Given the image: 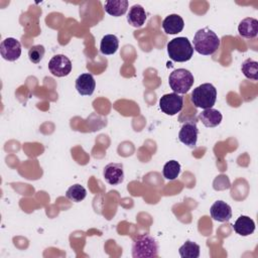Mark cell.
I'll list each match as a JSON object with an SVG mask.
<instances>
[{
  "instance_id": "1",
  "label": "cell",
  "mask_w": 258,
  "mask_h": 258,
  "mask_svg": "<svg viewBox=\"0 0 258 258\" xmlns=\"http://www.w3.org/2000/svg\"><path fill=\"white\" fill-rule=\"evenodd\" d=\"M220 38L208 27L199 29L194 36V49L203 55H211L220 47Z\"/></svg>"
},
{
  "instance_id": "2",
  "label": "cell",
  "mask_w": 258,
  "mask_h": 258,
  "mask_svg": "<svg viewBox=\"0 0 258 258\" xmlns=\"http://www.w3.org/2000/svg\"><path fill=\"white\" fill-rule=\"evenodd\" d=\"M132 256L134 258H151L158 256V243L148 234L133 239Z\"/></svg>"
},
{
  "instance_id": "3",
  "label": "cell",
  "mask_w": 258,
  "mask_h": 258,
  "mask_svg": "<svg viewBox=\"0 0 258 258\" xmlns=\"http://www.w3.org/2000/svg\"><path fill=\"white\" fill-rule=\"evenodd\" d=\"M166 48L169 58L177 62L187 61L194 54V47L186 37H176L169 40Z\"/></svg>"
},
{
  "instance_id": "4",
  "label": "cell",
  "mask_w": 258,
  "mask_h": 258,
  "mask_svg": "<svg viewBox=\"0 0 258 258\" xmlns=\"http://www.w3.org/2000/svg\"><path fill=\"white\" fill-rule=\"evenodd\" d=\"M190 100L197 108H212L217 100V90L210 83L202 84L192 90Z\"/></svg>"
},
{
  "instance_id": "5",
  "label": "cell",
  "mask_w": 258,
  "mask_h": 258,
  "mask_svg": "<svg viewBox=\"0 0 258 258\" xmlns=\"http://www.w3.org/2000/svg\"><path fill=\"white\" fill-rule=\"evenodd\" d=\"M195 79L192 74L185 69H177L173 71L168 78L170 88L176 94H186L194 85Z\"/></svg>"
},
{
  "instance_id": "6",
  "label": "cell",
  "mask_w": 258,
  "mask_h": 258,
  "mask_svg": "<svg viewBox=\"0 0 258 258\" xmlns=\"http://www.w3.org/2000/svg\"><path fill=\"white\" fill-rule=\"evenodd\" d=\"M183 106V98L176 93H169L163 95L159 99L160 110L169 116H173L181 111Z\"/></svg>"
},
{
  "instance_id": "7",
  "label": "cell",
  "mask_w": 258,
  "mask_h": 258,
  "mask_svg": "<svg viewBox=\"0 0 258 258\" xmlns=\"http://www.w3.org/2000/svg\"><path fill=\"white\" fill-rule=\"evenodd\" d=\"M198 135L199 129L197 126V119L190 118L182 124L178 132V139L184 145L194 148L197 145Z\"/></svg>"
},
{
  "instance_id": "8",
  "label": "cell",
  "mask_w": 258,
  "mask_h": 258,
  "mask_svg": "<svg viewBox=\"0 0 258 258\" xmlns=\"http://www.w3.org/2000/svg\"><path fill=\"white\" fill-rule=\"evenodd\" d=\"M72 61L63 54H56L52 56L48 62L49 72L55 77H66L72 72Z\"/></svg>"
},
{
  "instance_id": "9",
  "label": "cell",
  "mask_w": 258,
  "mask_h": 258,
  "mask_svg": "<svg viewBox=\"0 0 258 258\" xmlns=\"http://www.w3.org/2000/svg\"><path fill=\"white\" fill-rule=\"evenodd\" d=\"M0 53L4 59L15 61L21 55V44L17 39L7 37L0 43Z\"/></svg>"
},
{
  "instance_id": "10",
  "label": "cell",
  "mask_w": 258,
  "mask_h": 258,
  "mask_svg": "<svg viewBox=\"0 0 258 258\" xmlns=\"http://www.w3.org/2000/svg\"><path fill=\"white\" fill-rule=\"evenodd\" d=\"M103 175L109 184L117 185L124 180L123 165L121 163H109L105 166Z\"/></svg>"
},
{
  "instance_id": "11",
  "label": "cell",
  "mask_w": 258,
  "mask_h": 258,
  "mask_svg": "<svg viewBox=\"0 0 258 258\" xmlns=\"http://www.w3.org/2000/svg\"><path fill=\"white\" fill-rule=\"evenodd\" d=\"M210 213L212 218L215 221H218L221 223L228 222L232 218L231 207L226 202H223V201L215 202L210 209Z\"/></svg>"
},
{
  "instance_id": "12",
  "label": "cell",
  "mask_w": 258,
  "mask_h": 258,
  "mask_svg": "<svg viewBox=\"0 0 258 258\" xmlns=\"http://www.w3.org/2000/svg\"><path fill=\"white\" fill-rule=\"evenodd\" d=\"M96 88V82L91 74H82L76 80V89L82 96H91Z\"/></svg>"
},
{
  "instance_id": "13",
  "label": "cell",
  "mask_w": 258,
  "mask_h": 258,
  "mask_svg": "<svg viewBox=\"0 0 258 258\" xmlns=\"http://www.w3.org/2000/svg\"><path fill=\"white\" fill-rule=\"evenodd\" d=\"M184 27V21L178 14H170L162 21V28L166 34H177Z\"/></svg>"
},
{
  "instance_id": "14",
  "label": "cell",
  "mask_w": 258,
  "mask_h": 258,
  "mask_svg": "<svg viewBox=\"0 0 258 258\" xmlns=\"http://www.w3.org/2000/svg\"><path fill=\"white\" fill-rule=\"evenodd\" d=\"M146 18H147L146 12L144 8L139 4L133 5L129 9V12L127 14L128 23L135 28L142 27L146 21Z\"/></svg>"
},
{
  "instance_id": "15",
  "label": "cell",
  "mask_w": 258,
  "mask_h": 258,
  "mask_svg": "<svg viewBox=\"0 0 258 258\" xmlns=\"http://www.w3.org/2000/svg\"><path fill=\"white\" fill-rule=\"evenodd\" d=\"M239 34L244 38H254L258 34V20L253 17L244 18L238 26Z\"/></svg>"
},
{
  "instance_id": "16",
  "label": "cell",
  "mask_w": 258,
  "mask_h": 258,
  "mask_svg": "<svg viewBox=\"0 0 258 258\" xmlns=\"http://www.w3.org/2000/svg\"><path fill=\"white\" fill-rule=\"evenodd\" d=\"M199 119L202 121V123L206 127L213 128V127L218 126L221 123L223 116L220 111L213 109V108H209V109H204L200 113Z\"/></svg>"
},
{
  "instance_id": "17",
  "label": "cell",
  "mask_w": 258,
  "mask_h": 258,
  "mask_svg": "<svg viewBox=\"0 0 258 258\" xmlns=\"http://www.w3.org/2000/svg\"><path fill=\"white\" fill-rule=\"evenodd\" d=\"M234 231L240 236H249L255 231V223L248 216H240L234 226Z\"/></svg>"
},
{
  "instance_id": "18",
  "label": "cell",
  "mask_w": 258,
  "mask_h": 258,
  "mask_svg": "<svg viewBox=\"0 0 258 258\" xmlns=\"http://www.w3.org/2000/svg\"><path fill=\"white\" fill-rule=\"evenodd\" d=\"M105 11L115 17H119L126 13L128 9L127 0H109L104 3Z\"/></svg>"
},
{
  "instance_id": "19",
  "label": "cell",
  "mask_w": 258,
  "mask_h": 258,
  "mask_svg": "<svg viewBox=\"0 0 258 258\" xmlns=\"http://www.w3.org/2000/svg\"><path fill=\"white\" fill-rule=\"evenodd\" d=\"M119 47V40L114 34H107L101 39L100 51L103 54L110 55L114 54Z\"/></svg>"
},
{
  "instance_id": "20",
  "label": "cell",
  "mask_w": 258,
  "mask_h": 258,
  "mask_svg": "<svg viewBox=\"0 0 258 258\" xmlns=\"http://www.w3.org/2000/svg\"><path fill=\"white\" fill-rule=\"evenodd\" d=\"M241 71L243 75L252 81L258 80V62L252 58H247L243 61L241 66Z\"/></svg>"
},
{
  "instance_id": "21",
  "label": "cell",
  "mask_w": 258,
  "mask_h": 258,
  "mask_svg": "<svg viewBox=\"0 0 258 258\" xmlns=\"http://www.w3.org/2000/svg\"><path fill=\"white\" fill-rule=\"evenodd\" d=\"M178 253L182 258H198L200 256V246L191 241H186L179 247Z\"/></svg>"
},
{
  "instance_id": "22",
  "label": "cell",
  "mask_w": 258,
  "mask_h": 258,
  "mask_svg": "<svg viewBox=\"0 0 258 258\" xmlns=\"http://www.w3.org/2000/svg\"><path fill=\"white\" fill-rule=\"evenodd\" d=\"M86 196H87L86 188L79 183H76L70 186L66 192V197L75 203H79L83 201L86 198Z\"/></svg>"
},
{
  "instance_id": "23",
  "label": "cell",
  "mask_w": 258,
  "mask_h": 258,
  "mask_svg": "<svg viewBox=\"0 0 258 258\" xmlns=\"http://www.w3.org/2000/svg\"><path fill=\"white\" fill-rule=\"evenodd\" d=\"M180 172V164L176 160H169L163 166V176L168 180H174Z\"/></svg>"
},
{
  "instance_id": "24",
  "label": "cell",
  "mask_w": 258,
  "mask_h": 258,
  "mask_svg": "<svg viewBox=\"0 0 258 258\" xmlns=\"http://www.w3.org/2000/svg\"><path fill=\"white\" fill-rule=\"evenodd\" d=\"M45 49L44 46L41 44H37V45H33L32 47L29 48L28 50V57L29 60L32 63H38L40 62V60L42 59L43 55H44Z\"/></svg>"
}]
</instances>
